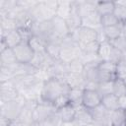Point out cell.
Listing matches in <instances>:
<instances>
[{
  "label": "cell",
  "mask_w": 126,
  "mask_h": 126,
  "mask_svg": "<svg viewBox=\"0 0 126 126\" xmlns=\"http://www.w3.org/2000/svg\"><path fill=\"white\" fill-rule=\"evenodd\" d=\"M66 84L71 88H85V84H86V79L84 77V74H77V73H71L68 72L67 74H65V76L62 78Z\"/></svg>",
  "instance_id": "7c38bea8"
},
{
  "label": "cell",
  "mask_w": 126,
  "mask_h": 126,
  "mask_svg": "<svg viewBox=\"0 0 126 126\" xmlns=\"http://www.w3.org/2000/svg\"><path fill=\"white\" fill-rule=\"evenodd\" d=\"M126 115L125 110L118 108L116 110L110 111V125L111 126H125Z\"/></svg>",
  "instance_id": "ffe728a7"
},
{
  "label": "cell",
  "mask_w": 126,
  "mask_h": 126,
  "mask_svg": "<svg viewBox=\"0 0 126 126\" xmlns=\"http://www.w3.org/2000/svg\"><path fill=\"white\" fill-rule=\"evenodd\" d=\"M109 42L117 50L121 51L122 53H126V36H124L123 34L121 36L117 37L116 39H114L112 41H109Z\"/></svg>",
  "instance_id": "d6a6232c"
},
{
  "label": "cell",
  "mask_w": 126,
  "mask_h": 126,
  "mask_svg": "<svg viewBox=\"0 0 126 126\" xmlns=\"http://www.w3.org/2000/svg\"><path fill=\"white\" fill-rule=\"evenodd\" d=\"M73 121L78 126H86L94 123V119L92 117L90 110L86 108L84 105H80L76 107V115Z\"/></svg>",
  "instance_id": "30bf717a"
},
{
  "label": "cell",
  "mask_w": 126,
  "mask_h": 126,
  "mask_svg": "<svg viewBox=\"0 0 126 126\" xmlns=\"http://www.w3.org/2000/svg\"><path fill=\"white\" fill-rule=\"evenodd\" d=\"M125 115H126V109H125Z\"/></svg>",
  "instance_id": "bcb514c9"
},
{
  "label": "cell",
  "mask_w": 126,
  "mask_h": 126,
  "mask_svg": "<svg viewBox=\"0 0 126 126\" xmlns=\"http://www.w3.org/2000/svg\"><path fill=\"white\" fill-rule=\"evenodd\" d=\"M113 14L118 19L120 24H123L126 22V7L125 6H121L115 2V9H114Z\"/></svg>",
  "instance_id": "836d02e7"
},
{
  "label": "cell",
  "mask_w": 126,
  "mask_h": 126,
  "mask_svg": "<svg viewBox=\"0 0 126 126\" xmlns=\"http://www.w3.org/2000/svg\"><path fill=\"white\" fill-rule=\"evenodd\" d=\"M96 91H97L101 95L108 94H113V93H112V92H113V81L99 83V84L97 85Z\"/></svg>",
  "instance_id": "1f68e13d"
},
{
  "label": "cell",
  "mask_w": 126,
  "mask_h": 126,
  "mask_svg": "<svg viewBox=\"0 0 126 126\" xmlns=\"http://www.w3.org/2000/svg\"><path fill=\"white\" fill-rule=\"evenodd\" d=\"M2 40L5 41V43L7 44L8 48H14L16 47L17 45H19L21 42H22V39H21V36L18 32V30H15V31H12V32H9L8 33H6L3 37H1Z\"/></svg>",
  "instance_id": "603a6c76"
},
{
  "label": "cell",
  "mask_w": 126,
  "mask_h": 126,
  "mask_svg": "<svg viewBox=\"0 0 126 126\" xmlns=\"http://www.w3.org/2000/svg\"><path fill=\"white\" fill-rule=\"evenodd\" d=\"M70 36L75 41H77L79 44H83V43H87V42H90V41L96 40L97 31L81 26L80 28H78L77 30L72 32L70 33Z\"/></svg>",
  "instance_id": "8992f818"
},
{
  "label": "cell",
  "mask_w": 126,
  "mask_h": 126,
  "mask_svg": "<svg viewBox=\"0 0 126 126\" xmlns=\"http://www.w3.org/2000/svg\"><path fill=\"white\" fill-rule=\"evenodd\" d=\"M68 103H70V102H69V99H68V95H61V96H59V97L53 102V105L55 106V108H56V110H57L58 108L64 106V105H66V104H68Z\"/></svg>",
  "instance_id": "74e56055"
},
{
  "label": "cell",
  "mask_w": 126,
  "mask_h": 126,
  "mask_svg": "<svg viewBox=\"0 0 126 126\" xmlns=\"http://www.w3.org/2000/svg\"><path fill=\"white\" fill-rule=\"evenodd\" d=\"M18 30L17 21L11 17L0 18V31H1V37H3L9 32Z\"/></svg>",
  "instance_id": "2e32d148"
},
{
  "label": "cell",
  "mask_w": 126,
  "mask_h": 126,
  "mask_svg": "<svg viewBox=\"0 0 126 126\" xmlns=\"http://www.w3.org/2000/svg\"><path fill=\"white\" fill-rule=\"evenodd\" d=\"M27 100L21 94L17 99L0 103V116L6 117L11 121L17 120L23 107L25 106Z\"/></svg>",
  "instance_id": "3957f363"
},
{
  "label": "cell",
  "mask_w": 126,
  "mask_h": 126,
  "mask_svg": "<svg viewBox=\"0 0 126 126\" xmlns=\"http://www.w3.org/2000/svg\"><path fill=\"white\" fill-rule=\"evenodd\" d=\"M61 126H78V125L74 121H72V122H63Z\"/></svg>",
  "instance_id": "b9f144b4"
},
{
  "label": "cell",
  "mask_w": 126,
  "mask_h": 126,
  "mask_svg": "<svg viewBox=\"0 0 126 126\" xmlns=\"http://www.w3.org/2000/svg\"><path fill=\"white\" fill-rule=\"evenodd\" d=\"M123 81H124V84H125V86H126V78H124Z\"/></svg>",
  "instance_id": "f6af8a7d"
},
{
  "label": "cell",
  "mask_w": 126,
  "mask_h": 126,
  "mask_svg": "<svg viewBox=\"0 0 126 126\" xmlns=\"http://www.w3.org/2000/svg\"><path fill=\"white\" fill-rule=\"evenodd\" d=\"M37 102L38 101H27L17 120L23 123L32 125L33 124V109Z\"/></svg>",
  "instance_id": "8fae6325"
},
{
  "label": "cell",
  "mask_w": 126,
  "mask_h": 126,
  "mask_svg": "<svg viewBox=\"0 0 126 126\" xmlns=\"http://www.w3.org/2000/svg\"><path fill=\"white\" fill-rule=\"evenodd\" d=\"M99 42L97 40H94V41H90L87 43H83V44H79L82 53H90V54H97L98 48H99Z\"/></svg>",
  "instance_id": "4316f807"
},
{
  "label": "cell",
  "mask_w": 126,
  "mask_h": 126,
  "mask_svg": "<svg viewBox=\"0 0 126 126\" xmlns=\"http://www.w3.org/2000/svg\"><path fill=\"white\" fill-rule=\"evenodd\" d=\"M58 1H39L30 12L34 22L51 21L56 16Z\"/></svg>",
  "instance_id": "7a4b0ae2"
},
{
  "label": "cell",
  "mask_w": 126,
  "mask_h": 126,
  "mask_svg": "<svg viewBox=\"0 0 126 126\" xmlns=\"http://www.w3.org/2000/svg\"><path fill=\"white\" fill-rule=\"evenodd\" d=\"M113 50H114V47L112 46V44L109 41H104L99 44L97 55L101 61H110Z\"/></svg>",
  "instance_id": "d6986e66"
},
{
  "label": "cell",
  "mask_w": 126,
  "mask_h": 126,
  "mask_svg": "<svg viewBox=\"0 0 126 126\" xmlns=\"http://www.w3.org/2000/svg\"><path fill=\"white\" fill-rule=\"evenodd\" d=\"M86 126H98V125L95 124V123H92V124H89V125H86Z\"/></svg>",
  "instance_id": "ee69618b"
},
{
  "label": "cell",
  "mask_w": 126,
  "mask_h": 126,
  "mask_svg": "<svg viewBox=\"0 0 126 126\" xmlns=\"http://www.w3.org/2000/svg\"><path fill=\"white\" fill-rule=\"evenodd\" d=\"M18 63L14 51L12 48H8L0 52V66L3 67H12Z\"/></svg>",
  "instance_id": "e0dca14e"
},
{
  "label": "cell",
  "mask_w": 126,
  "mask_h": 126,
  "mask_svg": "<svg viewBox=\"0 0 126 126\" xmlns=\"http://www.w3.org/2000/svg\"><path fill=\"white\" fill-rule=\"evenodd\" d=\"M20 95V91L14 84L13 80L0 83V103L17 99Z\"/></svg>",
  "instance_id": "5b68a950"
},
{
  "label": "cell",
  "mask_w": 126,
  "mask_h": 126,
  "mask_svg": "<svg viewBox=\"0 0 126 126\" xmlns=\"http://www.w3.org/2000/svg\"><path fill=\"white\" fill-rule=\"evenodd\" d=\"M100 24L102 28H107V27H112V26H117L120 24V22L118 21V19L115 17V15L112 14H108V15H104L100 17Z\"/></svg>",
  "instance_id": "f546056e"
},
{
  "label": "cell",
  "mask_w": 126,
  "mask_h": 126,
  "mask_svg": "<svg viewBox=\"0 0 126 126\" xmlns=\"http://www.w3.org/2000/svg\"><path fill=\"white\" fill-rule=\"evenodd\" d=\"M61 51V40H50L46 43L45 52L51 58L59 60V54Z\"/></svg>",
  "instance_id": "7402d4cb"
},
{
  "label": "cell",
  "mask_w": 126,
  "mask_h": 126,
  "mask_svg": "<svg viewBox=\"0 0 126 126\" xmlns=\"http://www.w3.org/2000/svg\"><path fill=\"white\" fill-rule=\"evenodd\" d=\"M56 114L58 115V117L61 119L62 122H72L76 115V107L73 104L68 103L58 108L56 110Z\"/></svg>",
  "instance_id": "5bb4252c"
},
{
  "label": "cell",
  "mask_w": 126,
  "mask_h": 126,
  "mask_svg": "<svg viewBox=\"0 0 126 126\" xmlns=\"http://www.w3.org/2000/svg\"><path fill=\"white\" fill-rule=\"evenodd\" d=\"M115 9V2L114 1H97L95 11L98 13V15L104 16L108 14H112Z\"/></svg>",
  "instance_id": "44dd1931"
},
{
  "label": "cell",
  "mask_w": 126,
  "mask_h": 126,
  "mask_svg": "<svg viewBox=\"0 0 126 126\" xmlns=\"http://www.w3.org/2000/svg\"><path fill=\"white\" fill-rule=\"evenodd\" d=\"M125 126H126V124H125Z\"/></svg>",
  "instance_id": "7dc6e473"
},
{
  "label": "cell",
  "mask_w": 126,
  "mask_h": 126,
  "mask_svg": "<svg viewBox=\"0 0 126 126\" xmlns=\"http://www.w3.org/2000/svg\"><path fill=\"white\" fill-rule=\"evenodd\" d=\"M73 11V1H58V6L56 10V17L67 20Z\"/></svg>",
  "instance_id": "9a60e30c"
},
{
  "label": "cell",
  "mask_w": 126,
  "mask_h": 126,
  "mask_svg": "<svg viewBox=\"0 0 126 126\" xmlns=\"http://www.w3.org/2000/svg\"><path fill=\"white\" fill-rule=\"evenodd\" d=\"M62 123L63 122L61 121V119L58 117V115L55 112L53 115H51L47 119H45L43 121H40V122L33 123L32 126H61Z\"/></svg>",
  "instance_id": "83f0119b"
},
{
  "label": "cell",
  "mask_w": 126,
  "mask_h": 126,
  "mask_svg": "<svg viewBox=\"0 0 126 126\" xmlns=\"http://www.w3.org/2000/svg\"><path fill=\"white\" fill-rule=\"evenodd\" d=\"M18 32L21 36V39L23 42H29L32 37L34 35L32 29H28V28H20L18 29Z\"/></svg>",
  "instance_id": "e575fe53"
},
{
  "label": "cell",
  "mask_w": 126,
  "mask_h": 126,
  "mask_svg": "<svg viewBox=\"0 0 126 126\" xmlns=\"http://www.w3.org/2000/svg\"><path fill=\"white\" fill-rule=\"evenodd\" d=\"M102 31H103V33H104L107 41H112V40H114L117 37L122 35V26H121V24H119L117 26L102 28Z\"/></svg>",
  "instance_id": "d4e9b609"
},
{
  "label": "cell",
  "mask_w": 126,
  "mask_h": 126,
  "mask_svg": "<svg viewBox=\"0 0 126 126\" xmlns=\"http://www.w3.org/2000/svg\"><path fill=\"white\" fill-rule=\"evenodd\" d=\"M101 104L108 110L113 111L119 108V100L118 96H116L114 94H104L101 97Z\"/></svg>",
  "instance_id": "ac0fdd59"
},
{
  "label": "cell",
  "mask_w": 126,
  "mask_h": 126,
  "mask_svg": "<svg viewBox=\"0 0 126 126\" xmlns=\"http://www.w3.org/2000/svg\"><path fill=\"white\" fill-rule=\"evenodd\" d=\"M101 97L102 95L96 90L84 89L82 104L88 109L94 108L101 104Z\"/></svg>",
  "instance_id": "ba28073f"
},
{
  "label": "cell",
  "mask_w": 126,
  "mask_h": 126,
  "mask_svg": "<svg viewBox=\"0 0 126 126\" xmlns=\"http://www.w3.org/2000/svg\"><path fill=\"white\" fill-rule=\"evenodd\" d=\"M82 26L89 28V29H93L95 31L100 30L101 24H100V16L98 15V13L96 11L85 16L82 18Z\"/></svg>",
  "instance_id": "4fadbf2b"
},
{
  "label": "cell",
  "mask_w": 126,
  "mask_h": 126,
  "mask_svg": "<svg viewBox=\"0 0 126 126\" xmlns=\"http://www.w3.org/2000/svg\"><path fill=\"white\" fill-rule=\"evenodd\" d=\"M121 26H122V34L124 36H126V22L121 24Z\"/></svg>",
  "instance_id": "7bdbcfd3"
},
{
  "label": "cell",
  "mask_w": 126,
  "mask_h": 126,
  "mask_svg": "<svg viewBox=\"0 0 126 126\" xmlns=\"http://www.w3.org/2000/svg\"><path fill=\"white\" fill-rule=\"evenodd\" d=\"M56 112V108L53 105V103L43 101V100H38L36 105L34 106L33 109V123L35 122H40L51 115H53Z\"/></svg>",
  "instance_id": "277c9868"
},
{
  "label": "cell",
  "mask_w": 126,
  "mask_h": 126,
  "mask_svg": "<svg viewBox=\"0 0 126 126\" xmlns=\"http://www.w3.org/2000/svg\"><path fill=\"white\" fill-rule=\"evenodd\" d=\"M112 93L118 97L126 94V86L124 84L123 79L116 78L113 81V92Z\"/></svg>",
  "instance_id": "f1b7e54d"
},
{
  "label": "cell",
  "mask_w": 126,
  "mask_h": 126,
  "mask_svg": "<svg viewBox=\"0 0 126 126\" xmlns=\"http://www.w3.org/2000/svg\"><path fill=\"white\" fill-rule=\"evenodd\" d=\"M10 126H32V125L27 124V123H23V122H20L18 120H13V121H11Z\"/></svg>",
  "instance_id": "60d3db41"
},
{
  "label": "cell",
  "mask_w": 126,
  "mask_h": 126,
  "mask_svg": "<svg viewBox=\"0 0 126 126\" xmlns=\"http://www.w3.org/2000/svg\"><path fill=\"white\" fill-rule=\"evenodd\" d=\"M116 76L119 79H124L126 78V61L122 60L117 64V69H116Z\"/></svg>",
  "instance_id": "8d00e7d4"
},
{
  "label": "cell",
  "mask_w": 126,
  "mask_h": 126,
  "mask_svg": "<svg viewBox=\"0 0 126 126\" xmlns=\"http://www.w3.org/2000/svg\"><path fill=\"white\" fill-rule=\"evenodd\" d=\"M71 88L66 84V82L61 78L52 77L45 80L42 84L40 99L53 103L59 96L68 95Z\"/></svg>",
  "instance_id": "6da1fadb"
},
{
  "label": "cell",
  "mask_w": 126,
  "mask_h": 126,
  "mask_svg": "<svg viewBox=\"0 0 126 126\" xmlns=\"http://www.w3.org/2000/svg\"><path fill=\"white\" fill-rule=\"evenodd\" d=\"M52 26H53V32H54V35L62 40L64 37L68 36L70 34V31L68 29V26H67V23H66V20L64 19H61L59 17H54L52 20Z\"/></svg>",
  "instance_id": "9c48e42d"
},
{
  "label": "cell",
  "mask_w": 126,
  "mask_h": 126,
  "mask_svg": "<svg viewBox=\"0 0 126 126\" xmlns=\"http://www.w3.org/2000/svg\"><path fill=\"white\" fill-rule=\"evenodd\" d=\"M38 2L39 1H33V0H17V5L25 11H31L38 4Z\"/></svg>",
  "instance_id": "d590c367"
},
{
  "label": "cell",
  "mask_w": 126,
  "mask_h": 126,
  "mask_svg": "<svg viewBox=\"0 0 126 126\" xmlns=\"http://www.w3.org/2000/svg\"><path fill=\"white\" fill-rule=\"evenodd\" d=\"M15 57L18 63L21 64H29L32 60L34 56V51L30 46L29 42H21L19 45L13 48Z\"/></svg>",
  "instance_id": "52a82bcc"
},
{
  "label": "cell",
  "mask_w": 126,
  "mask_h": 126,
  "mask_svg": "<svg viewBox=\"0 0 126 126\" xmlns=\"http://www.w3.org/2000/svg\"><path fill=\"white\" fill-rule=\"evenodd\" d=\"M10 124H11L10 119L3 117V116H0V126H10Z\"/></svg>",
  "instance_id": "ab89813d"
},
{
  "label": "cell",
  "mask_w": 126,
  "mask_h": 126,
  "mask_svg": "<svg viewBox=\"0 0 126 126\" xmlns=\"http://www.w3.org/2000/svg\"><path fill=\"white\" fill-rule=\"evenodd\" d=\"M83 92H84V89H82V88H73L70 90V92L68 94V99H69V102L71 104H73L75 107L83 105L82 104Z\"/></svg>",
  "instance_id": "cb8c5ba5"
},
{
  "label": "cell",
  "mask_w": 126,
  "mask_h": 126,
  "mask_svg": "<svg viewBox=\"0 0 126 126\" xmlns=\"http://www.w3.org/2000/svg\"><path fill=\"white\" fill-rule=\"evenodd\" d=\"M118 100H119V108L125 110L126 109V94L122 95V96H119Z\"/></svg>",
  "instance_id": "f35d334b"
},
{
  "label": "cell",
  "mask_w": 126,
  "mask_h": 126,
  "mask_svg": "<svg viewBox=\"0 0 126 126\" xmlns=\"http://www.w3.org/2000/svg\"><path fill=\"white\" fill-rule=\"evenodd\" d=\"M46 41L42 39L41 37L37 35H33L32 39L29 41L30 46L32 48L34 53H39V52H45V46H46Z\"/></svg>",
  "instance_id": "484cf974"
},
{
  "label": "cell",
  "mask_w": 126,
  "mask_h": 126,
  "mask_svg": "<svg viewBox=\"0 0 126 126\" xmlns=\"http://www.w3.org/2000/svg\"><path fill=\"white\" fill-rule=\"evenodd\" d=\"M68 69H69V72H71V73L83 74L84 70H85V64L83 63V61L80 58H78L68 64Z\"/></svg>",
  "instance_id": "4dcf8cb0"
}]
</instances>
